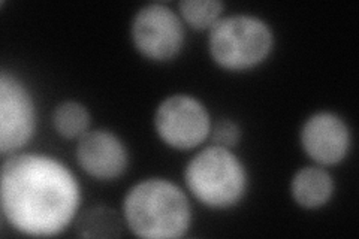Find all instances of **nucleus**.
I'll use <instances>...</instances> for the list:
<instances>
[{"label": "nucleus", "mask_w": 359, "mask_h": 239, "mask_svg": "<svg viewBox=\"0 0 359 239\" xmlns=\"http://www.w3.org/2000/svg\"><path fill=\"white\" fill-rule=\"evenodd\" d=\"M2 211L29 236L62 233L80 208L81 191L62 162L43 154H17L2 166Z\"/></svg>", "instance_id": "1"}, {"label": "nucleus", "mask_w": 359, "mask_h": 239, "mask_svg": "<svg viewBox=\"0 0 359 239\" xmlns=\"http://www.w3.org/2000/svg\"><path fill=\"white\" fill-rule=\"evenodd\" d=\"M129 229L145 239H175L186 235L192 211L184 191L168 179H145L133 186L123 203Z\"/></svg>", "instance_id": "2"}, {"label": "nucleus", "mask_w": 359, "mask_h": 239, "mask_svg": "<svg viewBox=\"0 0 359 239\" xmlns=\"http://www.w3.org/2000/svg\"><path fill=\"white\" fill-rule=\"evenodd\" d=\"M184 178L192 195L215 210L237 205L247 190V174L240 158L219 145L198 153L189 162Z\"/></svg>", "instance_id": "3"}, {"label": "nucleus", "mask_w": 359, "mask_h": 239, "mask_svg": "<svg viewBox=\"0 0 359 239\" xmlns=\"http://www.w3.org/2000/svg\"><path fill=\"white\" fill-rule=\"evenodd\" d=\"M274 36L265 21L252 15L219 18L210 29V54L220 67L245 71L262 63L273 50Z\"/></svg>", "instance_id": "4"}, {"label": "nucleus", "mask_w": 359, "mask_h": 239, "mask_svg": "<svg viewBox=\"0 0 359 239\" xmlns=\"http://www.w3.org/2000/svg\"><path fill=\"white\" fill-rule=\"evenodd\" d=\"M154 126L161 139L175 150H192L207 139L211 120L207 108L187 95L166 97L154 116Z\"/></svg>", "instance_id": "5"}, {"label": "nucleus", "mask_w": 359, "mask_h": 239, "mask_svg": "<svg viewBox=\"0 0 359 239\" xmlns=\"http://www.w3.org/2000/svg\"><path fill=\"white\" fill-rule=\"evenodd\" d=\"M135 47L150 60H171L184 43L183 21L171 8L151 4L140 9L132 22Z\"/></svg>", "instance_id": "6"}, {"label": "nucleus", "mask_w": 359, "mask_h": 239, "mask_svg": "<svg viewBox=\"0 0 359 239\" xmlns=\"http://www.w3.org/2000/svg\"><path fill=\"white\" fill-rule=\"evenodd\" d=\"M35 104L27 88L8 72L0 76V151L20 150L35 130Z\"/></svg>", "instance_id": "7"}, {"label": "nucleus", "mask_w": 359, "mask_h": 239, "mask_svg": "<svg viewBox=\"0 0 359 239\" xmlns=\"http://www.w3.org/2000/svg\"><path fill=\"white\" fill-rule=\"evenodd\" d=\"M301 144L307 156L319 165L340 163L351 146L347 124L332 112L311 116L301 130Z\"/></svg>", "instance_id": "8"}, {"label": "nucleus", "mask_w": 359, "mask_h": 239, "mask_svg": "<svg viewBox=\"0 0 359 239\" xmlns=\"http://www.w3.org/2000/svg\"><path fill=\"white\" fill-rule=\"evenodd\" d=\"M76 161L90 177L114 179L125 172L129 156L125 144L108 130L87 132L76 146Z\"/></svg>", "instance_id": "9"}, {"label": "nucleus", "mask_w": 359, "mask_h": 239, "mask_svg": "<svg viewBox=\"0 0 359 239\" xmlns=\"http://www.w3.org/2000/svg\"><path fill=\"white\" fill-rule=\"evenodd\" d=\"M290 191L299 207L307 210L320 208L332 196L334 181L325 169L307 166L295 174Z\"/></svg>", "instance_id": "10"}, {"label": "nucleus", "mask_w": 359, "mask_h": 239, "mask_svg": "<svg viewBox=\"0 0 359 239\" xmlns=\"http://www.w3.org/2000/svg\"><path fill=\"white\" fill-rule=\"evenodd\" d=\"M78 233L83 238H116L121 235V220L116 211L96 207L81 215Z\"/></svg>", "instance_id": "11"}, {"label": "nucleus", "mask_w": 359, "mask_h": 239, "mask_svg": "<svg viewBox=\"0 0 359 239\" xmlns=\"http://www.w3.org/2000/svg\"><path fill=\"white\" fill-rule=\"evenodd\" d=\"M53 124L57 133L66 139L83 138L90 126L88 111L78 102H63L54 111Z\"/></svg>", "instance_id": "12"}, {"label": "nucleus", "mask_w": 359, "mask_h": 239, "mask_svg": "<svg viewBox=\"0 0 359 239\" xmlns=\"http://www.w3.org/2000/svg\"><path fill=\"white\" fill-rule=\"evenodd\" d=\"M178 6L187 25L198 30L215 26L223 9V4L219 0H184Z\"/></svg>", "instance_id": "13"}, {"label": "nucleus", "mask_w": 359, "mask_h": 239, "mask_svg": "<svg viewBox=\"0 0 359 239\" xmlns=\"http://www.w3.org/2000/svg\"><path fill=\"white\" fill-rule=\"evenodd\" d=\"M211 138L212 142L219 146L224 148H231L237 145L241 139V129L235 121L228 120V118H222L219 120L215 128L211 129Z\"/></svg>", "instance_id": "14"}]
</instances>
